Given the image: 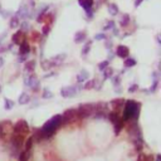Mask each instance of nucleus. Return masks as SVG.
<instances>
[{
  "label": "nucleus",
  "instance_id": "nucleus-1",
  "mask_svg": "<svg viewBox=\"0 0 161 161\" xmlns=\"http://www.w3.org/2000/svg\"><path fill=\"white\" fill-rule=\"evenodd\" d=\"M138 115H140V103H137L135 100L125 101V110L122 120L125 121H137Z\"/></svg>",
  "mask_w": 161,
  "mask_h": 161
},
{
  "label": "nucleus",
  "instance_id": "nucleus-2",
  "mask_svg": "<svg viewBox=\"0 0 161 161\" xmlns=\"http://www.w3.org/2000/svg\"><path fill=\"white\" fill-rule=\"evenodd\" d=\"M60 125H62V116H60V115H54L50 120H48V121L44 123V126L42 127L40 131L43 132V135H44L46 138H48V137H50L52 135L56 134V131L58 130V127H59Z\"/></svg>",
  "mask_w": 161,
  "mask_h": 161
},
{
  "label": "nucleus",
  "instance_id": "nucleus-3",
  "mask_svg": "<svg viewBox=\"0 0 161 161\" xmlns=\"http://www.w3.org/2000/svg\"><path fill=\"white\" fill-rule=\"evenodd\" d=\"M96 111V103H84L81 104L77 110V120H83V119H87L91 115H93Z\"/></svg>",
  "mask_w": 161,
  "mask_h": 161
},
{
  "label": "nucleus",
  "instance_id": "nucleus-4",
  "mask_svg": "<svg viewBox=\"0 0 161 161\" xmlns=\"http://www.w3.org/2000/svg\"><path fill=\"white\" fill-rule=\"evenodd\" d=\"M24 84L27 87H30L33 90V92H39V86H40V82L38 81V77L35 76L34 73H29V74H25V78H24Z\"/></svg>",
  "mask_w": 161,
  "mask_h": 161
},
{
  "label": "nucleus",
  "instance_id": "nucleus-5",
  "mask_svg": "<svg viewBox=\"0 0 161 161\" xmlns=\"http://www.w3.org/2000/svg\"><path fill=\"white\" fill-rule=\"evenodd\" d=\"M77 110L76 108H68L64 111V113L62 115V125H66V123H69V122H74L77 121Z\"/></svg>",
  "mask_w": 161,
  "mask_h": 161
},
{
  "label": "nucleus",
  "instance_id": "nucleus-6",
  "mask_svg": "<svg viewBox=\"0 0 161 161\" xmlns=\"http://www.w3.org/2000/svg\"><path fill=\"white\" fill-rule=\"evenodd\" d=\"M13 131L14 134H20V135H27L29 134V126L25 120H19L14 126H13Z\"/></svg>",
  "mask_w": 161,
  "mask_h": 161
},
{
  "label": "nucleus",
  "instance_id": "nucleus-7",
  "mask_svg": "<svg viewBox=\"0 0 161 161\" xmlns=\"http://www.w3.org/2000/svg\"><path fill=\"white\" fill-rule=\"evenodd\" d=\"M24 135H20V134H13L12 138H10V144L13 145L15 151H19V150L23 147L24 145Z\"/></svg>",
  "mask_w": 161,
  "mask_h": 161
},
{
  "label": "nucleus",
  "instance_id": "nucleus-8",
  "mask_svg": "<svg viewBox=\"0 0 161 161\" xmlns=\"http://www.w3.org/2000/svg\"><path fill=\"white\" fill-rule=\"evenodd\" d=\"M16 16H18V19L20 20V19H29V18H31V12L29 10V8L25 5V4H21L20 6H19V10L16 12V14H15Z\"/></svg>",
  "mask_w": 161,
  "mask_h": 161
},
{
  "label": "nucleus",
  "instance_id": "nucleus-9",
  "mask_svg": "<svg viewBox=\"0 0 161 161\" xmlns=\"http://www.w3.org/2000/svg\"><path fill=\"white\" fill-rule=\"evenodd\" d=\"M77 90L74 86H66V87H62L60 90V96L64 98H69V97H74L77 94Z\"/></svg>",
  "mask_w": 161,
  "mask_h": 161
},
{
  "label": "nucleus",
  "instance_id": "nucleus-10",
  "mask_svg": "<svg viewBox=\"0 0 161 161\" xmlns=\"http://www.w3.org/2000/svg\"><path fill=\"white\" fill-rule=\"evenodd\" d=\"M27 40V35L24 31H21V30H18L15 31V33L12 35V43L13 44H16V46H20L23 42Z\"/></svg>",
  "mask_w": 161,
  "mask_h": 161
},
{
  "label": "nucleus",
  "instance_id": "nucleus-11",
  "mask_svg": "<svg viewBox=\"0 0 161 161\" xmlns=\"http://www.w3.org/2000/svg\"><path fill=\"white\" fill-rule=\"evenodd\" d=\"M53 20H54V15L50 14V13H44V14H38L37 16V21L38 23H46L48 25H50L53 23Z\"/></svg>",
  "mask_w": 161,
  "mask_h": 161
},
{
  "label": "nucleus",
  "instance_id": "nucleus-12",
  "mask_svg": "<svg viewBox=\"0 0 161 161\" xmlns=\"http://www.w3.org/2000/svg\"><path fill=\"white\" fill-rule=\"evenodd\" d=\"M125 101L126 100H123V98H115V100H112L111 101V108H112V112H115V113H120V111H121V107L125 104Z\"/></svg>",
  "mask_w": 161,
  "mask_h": 161
},
{
  "label": "nucleus",
  "instance_id": "nucleus-13",
  "mask_svg": "<svg viewBox=\"0 0 161 161\" xmlns=\"http://www.w3.org/2000/svg\"><path fill=\"white\" fill-rule=\"evenodd\" d=\"M116 56L117 57H120V58H123V59H126V58H128V56H130V49H128V47H126V46H119L116 48Z\"/></svg>",
  "mask_w": 161,
  "mask_h": 161
},
{
  "label": "nucleus",
  "instance_id": "nucleus-14",
  "mask_svg": "<svg viewBox=\"0 0 161 161\" xmlns=\"http://www.w3.org/2000/svg\"><path fill=\"white\" fill-rule=\"evenodd\" d=\"M66 58H67V54H66V53H62V54H57V56H54V57H53V58L50 59V62L53 63V66L57 67V66H59L60 63H63Z\"/></svg>",
  "mask_w": 161,
  "mask_h": 161
},
{
  "label": "nucleus",
  "instance_id": "nucleus-15",
  "mask_svg": "<svg viewBox=\"0 0 161 161\" xmlns=\"http://www.w3.org/2000/svg\"><path fill=\"white\" fill-rule=\"evenodd\" d=\"M86 39H87V33H86L84 30L77 31L76 35H74V43H77V44H79V43H83Z\"/></svg>",
  "mask_w": 161,
  "mask_h": 161
},
{
  "label": "nucleus",
  "instance_id": "nucleus-16",
  "mask_svg": "<svg viewBox=\"0 0 161 161\" xmlns=\"http://www.w3.org/2000/svg\"><path fill=\"white\" fill-rule=\"evenodd\" d=\"M24 71H25L27 74H29V73H34V71H35V60H28V62L25 63Z\"/></svg>",
  "mask_w": 161,
  "mask_h": 161
},
{
  "label": "nucleus",
  "instance_id": "nucleus-17",
  "mask_svg": "<svg viewBox=\"0 0 161 161\" xmlns=\"http://www.w3.org/2000/svg\"><path fill=\"white\" fill-rule=\"evenodd\" d=\"M30 52V47H29V43L25 40L19 46V54H29Z\"/></svg>",
  "mask_w": 161,
  "mask_h": 161
},
{
  "label": "nucleus",
  "instance_id": "nucleus-18",
  "mask_svg": "<svg viewBox=\"0 0 161 161\" xmlns=\"http://www.w3.org/2000/svg\"><path fill=\"white\" fill-rule=\"evenodd\" d=\"M130 21H131V16L128 15V14H122L121 18H120V25L122 28H126L128 24H130Z\"/></svg>",
  "mask_w": 161,
  "mask_h": 161
},
{
  "label": "nucleus",
  "instance_id": "nucleus-19",
  "mask_svg": "<svg viewBox=\"0 0 161 161\" xmlns=\"http://www.w3.org/2000/svg\"><path fill=\"white\" fill-rule=\"evenodd\" d=\"M88 77H90L88 72L86 71V69H82V71H81V73L77 76V82L81 84V83H83L84 81H87V79H88Z\"/></svg>",
  "mask_w": 161,
  "mask_h": 161
},
{
  "label": "nucleus",
  "instance_id": "nucleus-20",
  "mask_svg": "<svg viewBox=\"0 0 161 161\" xmlns=\"http://www.w3.org/2000/svg\"><path fill=\"white\" fill-rule=\"evenodd\" d=\"M18 102H19V104H28V103L30 102V97H29V94H28V93H25V92L20 93L19 98H18Z\"/></svg>",
  "mask_w": 161,
  "mask_h": 161
},
{
  "label": "nucleus",
  "instance_id": "nucleus-21",
  "mask_svg": "<svg viewBox=\"0 0 161 161\" xmlns=\"http://www.w3.org/2000/svg\"><path fill=\"white\" fill-rule=\"evenodd\" d=\"M92 43H93V40H87L84 43V46L82 48V56H87L90 53V50L92 48Z\"/></svg>",
  "mask_w": 161,
  "mask_h": 161
},
{
  "label": "nucleus",
  "instance_id": "nucleus-22",
  "mask_svg": "<svg viewBox=\"0 0 161 161\" xmlns=\"http://www.w3.org/2000/svg\"><path fill=\"white\" fill-rule=\"evenodd\" d=\"M19 24H20V20L18 19V16H16V15H13L12 18H10V20H9V27L12 28V29L18 28V27H19Z\"/></svg>",
  "mask_w": 161,
  "mask_h": 161
},
{
  "label": "nucleus",
  "instance_id": "nucleus-23",
  "mask_svg": "<svg viewBox=\"0 0 161 161\" xmlns=\"http://www.w3.org/2000/svg\"><path fill=\"white\" fill-rule=\"evenodd\" d=\"M107 117H108V120L112 122V125H115L117 121H120V120H121L120 113H115V112H110L108 115H107Z\"/></svg>",
  "mask_w": 161,
  "mask_h": 161
},
{
  "label": "nucleus",
  "instance_id": "nucleus-24",
  "mask_svg": "<svg viewBox=\"0 0 161 161\" xmlns=\"http://www.w3.org/2000/svg\"><path fill=\"white\" fill-rule=\"evenodd\" d=\"M108 13H110L112 16H115V15H119V13H120L119 6H117L115 3H111V4L108 5Z\"/></svg>",
  "mask_w": 161,
  "mask_h": 161
},
{
  "label": "nucleus",
  "instance_id": "nucleus-25",
  "mask_svg": "<svg viewBox=\"0 0 161 161\" xmlns=\"http://www.w3.org/2000/svg\"><path fill=\"white\" fill-rule=\"evenodd\" d=\"M93 0H78V4L83 8V9H88L93 6Z\"/></svg>",
  "mask_w": 161,
  "mask_h": 161
},
{
  "label": "nucleus",
  "instance_id": "nucleus-26",
  "mask_svg": "<svg viewBox=\"0 0 161 161\" xmlns=\"http://www.w3.org/2000/svg\"><path fill=\"white\" fill-rule=\"evenodd\" d=\"M136 59L135 58H126L125 60H123V66L126 67V68H131V67H135L136 66Z\"/></svg>",
  "mask_w": 161,
  "mask_h": 161
},
{
  "label": "nucleus",
  "instance_id": "nucleus-27",
  "mask_svg": "<svg viewBox=\"0 0 161 161\" xmlns=\"http://www.w3.org/2000/svg\"><path fill=\"white\" fill-rule=\"evenodd\" d=\"M102 74H103V78L104 79H108V78L113 77V69L111 67H107V68H104L102 71Z\"/></svg>",
  "mask_w": 161,
  "mask_h": 161
},
{
  "label": "nucleus",
  "instance_id": "nucleus-28",
  "mask_svg": "<svg viewBox=\"0 0 161 161\" xmlns=\"http://www.w3.org/2000/svg\"><path fill=\"white\" fill-rule=\"evenodd\" d=\"M113 127H115V135H120L121 130L123 128V120L121 119L120 121H117V122L113 125Z\"/></svg>",
  "mask_w": 161,
  "mask_h": 161
},
{
  "label": "nucleus",
  "instance_id": "nucleus-29",
  "mask_svg": "<svg viewBox=\"0 0 161 161\" xmlns=\"http://www.w3.org/2000/svg\"><path fill=\"white\" fill-rule=\"evenodd\" d=\"M30 40L31 42H39L40 40V33L37 30L30 31Z\"/></svg>",
  "mask_w": 161,
  "mask_h": 161
},
{
  "label": "nucleus",
  "instance_id": "nucleus-30",
  "mask_svg": "<svg viewBox=\"0 0 161 161\" xmlns=\"http://www.w3.org/2000/svg\"><path fill=\"white\" fill-rule=\"evenodd\" d=\"M14 101L12 100H9V98H5L4 100V107H5V110H12L13 107H14Z\"/></svg>",
  "mask_w": 161,
  "mask_h": 161
},
{
  "label": "nucleus",
  "instance_id": "nucleus-31",
  "mask_svg": "<svg viewBox=\"0 0 161 161\" xmlns=\"http://www.w3.org/2000/svg\"><path fill=\"white\" fill-rule=\"evenodd\" d=\"M50 67H54V66H53V63H52L50 60H43V62H42V68L44 69V71L50 69Z\"/></svg>",
  "mask_w": 161,
  "mask_h": 161
},
{
  "label": "nucleus",
  "instance_id": "nucleus-32",
  "mask_svg": "<svg viewBox=\"0 0 161 161\" xmlns=\"http://www.w3.org/2000/svg\"><path fill=\"white\" fill-rule=\"evenodd\" d=\"M111 81H112V84L115 86V87H119V86H121V76L111 77Z\"/></svg>",
  "mask_w": 161,
  "mask_h": 161
},
{
  "label": "nucleus",
  "instance_id": "nucleus-33",
  "mask_svg": "<svg viewBox=\"0 0 161 161\" xmlns=\"http://www.w3.org/2000/svg\"><path fill=\"white\" fill-rule=\"evenodd\" d=\"M53 96H54V94H53L48 88H44V90H43V93H42V98H52L53 97Z\"/></svg>",
  "mask_w": 161,
  "mask_h": 161
},
{
  "label": "nucleus",
  "instance_id": "nucleus-34",
  "mask_svg": "<svg viewBox=\"0 0 161 161\" xmlns=\"http://www.w3.org/2000/svg\"><path fill=\"white\" fill-rule=\"evenodd\" d=\"M33 142H34V140H33V137H29L28 140H27V142H25V150H24V151L29 152V150L31 148V146H33Z\"/></svg>",
  "mask_w": 161,
  "mask_h": 161
},
{
  "label": "nucleus",
  "instance_id": "nucleus-35",
  "mask_svg": "<svg viewBox=\"0 0 161 161\" xmlns=\"http://www.w3.org/2000/svg\"><path fill=\"white\" fill-rule=\"evenodd\" d=\"M20 30H21V31H24V33H25V31H29V30H30V27H29V24H28V21H27V20H24L23 23L20 24Z\"/></svg>",
  "mask_w": 161,
  "mask_h": 161
},
{
  "label": "nucleus",
  "instance_id": "nucleus-36",
  "mask_svg": "<svg viewBox=\"0 0 161 161\" xmlns=\"http://www.w3.org/2000/svg\"><path fill=\"white\" fill-rule=\"evenodd\" d=\"M94 84H96V79L88 81L87 83L84 84V90H92V88H94Z\"/></svg>",
  "mask_w": 161,
  "mask_h": 161
},
{
  "label": "nucleus",
  "instance_id": "nucleus-37",
  "mask_svg": "<svg viewBox=\"0 0 161 161\" xmlns=\"http://www.w3.org/2000/svg\"><path fill=\"white\" fill-rule=\"evenodd\" d=\"M115 28V21L113 20H110L108 23H107L104 27H103V30L104 31H108V30H111V29H113Z\"/></svg>",
  "mask_w": 161,
  "mask_h": 161
},
{
  "label": "nucleus",
  "instance_id": "nucleus-38",
  "mask_svg": "<svg viewBox=\"0 0 161 161\" xmlns=\"http://www.w3.org/2000/svg\"><path fill=\"white\" fill-rule=\"evenodd\" d=\"M84 12H86V16H87L88 19H92V18L94 16V12H93V9H92V8L84 9Z\"/></svg>",
  "mask_w": 161,
  "mask_h": 161
},
{
  "label": "nucleus",
  "instance_id": "nucleus-39",
  "mask_svg": "<svg viewBox=\"0 0 161 161\" xmlns=\"http://www.w3.org/2000/svg\"><path fill=\"white\" fill-rule=\"evenodd\" d=\"M108 64H110V62L107 60V59H106V60H103V62H101V63H98V69L102 72L104 68L108 67Z\"/></svg>",
  "mask_w": 161,
  "mask_h": 161
},
{
  "label": "nucleus",
  "instance_id": "nucleus-40",
  "mask_svg": "<svg viewBox=\"0 0 161 161\" xmlns=\"http://www.w3.org/2000/svg\"><path fill=\"white\" fill-rule=\"evenodd\" d=\"M49 31H50V25H48V24L43 25V28H42V34L43 35H48Z\"/></svg>",
  "mask_w": 161,
  "mask_h": 161
},
{
  "label": "nucleus",
  "instance_id": "nucleus-41",
  "mask_svg": "<svg viewBox=\"0 0 161 161\" xmlns=\"http://www.w3.org/2000/svg\"><path fill=\"white\" fill-rule=\"evenodd\" d=\"M28 155H29V152H27V151L20 152V155H19V161H28Z\"/></svg>",
  "mask_w": 161,
  "mask_h": 161
},
{
  "label": "nucleus",
  "instance_id": "nucleus-42",
  "mask_svg": "<svg viewBox=\"0 0 161 161\" xmlns=\"http://www.w3.org/2000/svg\"><path fill=\"white\" fill-rule=\"evenodd\" d=\"M107 39V35L104 33H98L94 35V40H106Z\"/></svg>",
  "mask_w": 161,
  "mask_h": 161
},
{
  "label": "nucleus",
  "instance_id": "nucleus-43",
  "mask_svg": "<svg viewBox=\"0 0 161 161\" xmlns=\"http://www.w3.org/2000/svg\"><path fill=\"white\" fill-rule=\"evenodd\" d=\"M130 93H135V92H137L138 91V86L136 84V83H134V84H131L130 87H128V90H127Z\"/></svg>",
  "mask_w": 161,
  "mask_h": 161
},
{
  "label": "nucleus",
  "instance_id": "nucleus-44",
  "mask_svg": "<svg viewBox=\"0 0 161 161\" xmlns=\"http://www.w3.org/2000/svg\"><path fill=\"white\" fill-rule=\"evenodd\" d=\"M25 60H28V54H19V57H18V63H23V62H25Z\"/></svg>",
  "mask_w": 161,
  "mask_h": 161
},
{
  "label": "nucleus",
  "instance_id": "nucleus-45",
  "mask_svg": "<svg viewBox=\"0 0 161 161\" xmlns=\"http://www.w3.org/2000/svg\"><path fill=\"white\" fill-rule=\"evenodd\" d=\"M116 57V53L112 50V49H108V57H107V60H108V62H111L113 58Z\"/></svg>",
  "mask_w": 161,
  "mask_h": 161
},
{
  "label": "nucleus",
  "instance_id": "nucleus-46",
  "mask_svg": "<svg viewBox=\"0 0 161 161\" xmlns=\"http://www.w3.org/2000/svg\"><path fill=\"white\" fill-rule=\"evenodd\" d=\"M112 46H113V43H112L111 40H107V39L104 40V47H106L107 49H111V48H112Z\"/></svg>",
  "mask_w": 161,
  "mask_h": 161
},
{
  "label": "nucleus",
  "instance_id": "nucleus-47",
  "mask_svg": "<svg viewBox=\"0 0 161 161\" xmlns=\"http://www.w3.org/2000/svg\"><path fill=\"white\" fill-rule=\"evenodd\" d=\"M0 14H2L3 16H9V15H12V13H9V12H4V10H2V9H0Z\"/></svg>",
  "mask_w": 161,
  "mask_h": 161
},
{
  "label": "nucleus",
  "instance_id": "nucleus-48",
  "mask_svg": "<svg viewBox=\"0 0 161 161\" xmlns=\"http://www.w3.org/2000/svg\"><path fill=\"white\" fill-rule=\"evenodd\" d=\"M8 50V48L5 47V46H3L2 43H0V53H4V52H6Z\"/></svg>",
  "mask_w": 161,
  "mask_h": 161
},
{
  "label": "nucleus",
  "instance_id": "nucleus-49",
  "mask_svg": "<svg viewBox=\"0 0 161 161\" xmlns=\"http://www.w3.org/2000/svg\"><path fill=\"white\" fill-rule=\"evenodd\" d=\"M142 2H144V0H136V2H135V8H138V6H140V5L142 4Z\"/></svg>",
  "mask_w": 161,
  "mask_h": 161
},
{
  "label": "nucleus",
  "instance_id": "nucleus-50",
  "mask_svg": "<svg viewBox=\"0 0 161 161\" xmlns=\"http://www.w3.org/2000/svg\"><path fill=\"white\" fill-rule=\"evenodd\" d=\"M53 76H56V73H54V72H52V73H47L46 76H44V78H49V77H53Z\"/></svg>",
  "mask_w": 161,
  "mask_h": 161
},
{
  "label": "nucleus",
  "instance_id": "nucleus-51",
  "mask_svg": "<svg viewBox=\"0 0 161 161\" xmlns=\"http://www.w3.org/2000/svg\"><path fill=\"white\" fill-rule=\"evenodd\" d=\"M112 31H113V35H119V29L117 28H113Z\"/></svg>",
  "mask_w": 161,
  "mask_h": 161
},
{
  "label": "nucleus",
  "instance_id": "nucleus-52",
  "mask_svg": "<svg viewBox=\"0 0 161 161\" xmlns=\"http://www.w3.org/2000/svg\"><path fill=\"white\" fill-rule=\"evenodd\" d=\"M29 5H30L31 8H34V5H35V3H34V0H30V2H29Z\"/></svg>",
  "mask_w": 161,
  "mask_h": 161
},
{
  "label": "nucleus",
  "instance_id": "nucleus-53",
  "mask_svg": "<svg viewBox=\"0 0 161 161\" xmlns=\"http://www.w3.org/2000/svg\"><path fill=\"white\" fill-rule=\"evenodd\" d=\"M5 37H6V33H3V34H2V37H0V43L3 42V39H4Z\"/></svg>",
  "mask_w": 161,
  "mask_h": 161
},
{
  "label": "nucleus",
  "instance_id": "nucleus-54",
  "mask_svg": "<svg viewBox=\"0 0 161 161\" xmlns=\"http://www.w3.org/2000/svg\"><path fill=\"white\" fill-rule=\"evenodd\" d=\"M4 66V59L2 58V57H0V68H2Z\"/></svg>",
  "mask_w": 161,
  "mask_h": 161
},
{
  "label": "nucleus",
  "instance_id": "nucleus-55",
  "mask_svg": "<svg viewBox=\"0 0 161 161\" xmlns=\"http://www.w3.org/2000/svg\"><path fill=\"white\" fill-rule=\"evenodd\" d=\"M156 40H157V43L160 44V43H161V40H160V35H156Z\"/></svg>",
  "mask_w": 161,
  "mask_h": 161
},
{
  "label": "nucleus",
  "instance_id": "nucleus-56",
  "mask_svg": "<svg viewBox=\"0 0 161 161\" xmlns=\"http://www.w3.org/2000/svg\"><path fill=\"white\" fill-rule=\"evenodd\" d=\"M156 161H161V156H160V155L156 156Z\"/></svg>",
  "mask_w": 161,
  "mask_h": 161
},
{
  "label": "nucleus",
  "instance_id": "nucleus-57",
  "mask_svg": "<svg viewBox=\"0 0 161 161\" xmlns=\"http://www.w3.org/2000/svg\"><path fill=\"white\" fill-rule=\"evenodd\" d=\"M2 90H3V88H2V84H0V93H2Z\"/></svg>",
  "mask_w": 161,
  "mask_h": 161
}]
</instances>
